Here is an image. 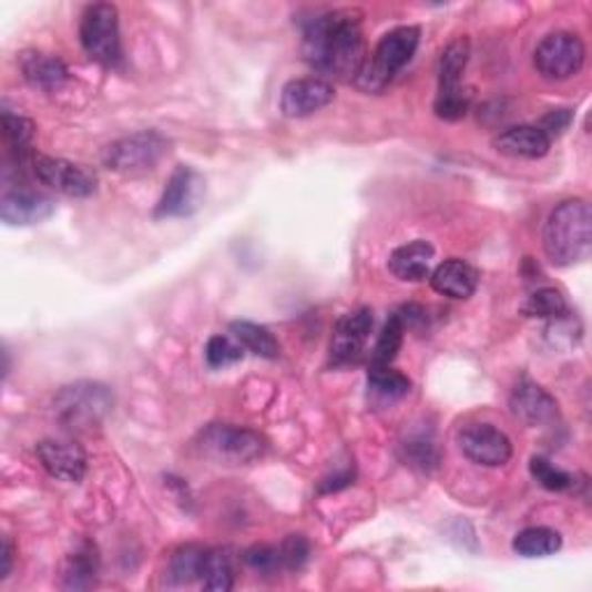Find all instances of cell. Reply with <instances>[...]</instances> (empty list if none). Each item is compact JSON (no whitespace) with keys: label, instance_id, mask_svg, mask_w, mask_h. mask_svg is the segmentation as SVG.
<instances>
[{"label":"cell","instance_id":"cell-1","mask_svg":"<svg viewBox=\"0 0 592 592\" xmlns=\"http://www.w3.org/2000/svg\"><path fill=\"white\" fill-rule=\"evenodd\" d=\"M304 57L321 74L357 82L368 61L357 12L331 10L310 19L304 31Z\"/></svg>","mask_w":592,"mask_h":592},{"label":"cell","instance_id":"cell-2","mask_svg":"<svg viewBox=\"0 0 592 592\" xmlns=\"http://www.w3.org/2000/svg\"><path fill=\"white\" fill-rule=\"evenodd\" d=\"M592 248V211L581 197L560 202L544 225V253L555 266L588 259Z\"/></svg>","mask_w":592,"mask_h":592},{"label":"cell","instance_id":"cell-3","mask_svg":"<svg viewBox=\"0 0 592 592\" xmlns=\"http://www.w3.org/2000/svg\"><path fill=\"white\" fill-rule=\"evenodd\" d=\"M419 38L421 31L417 25H398V29L389 31L375 47L372 57L366 61L357 84L370 93L382 91L410 63L419 47Z\"/></svg>","mask_w":592,"mask_h":592},{"label":"cell","instance_id":"cell-4","mask_svg":"<svg viewBox=\"0 0 592 592\" xmlns=\"http://www.w3.org/2000/svg\"><path fill=\"white\" fill-rule=\"evenodd\" d=\"M114 396L100 382H74L63 387L53 400L57 419L70 430H91L112 412Z\"/></svg>","mask_w":592,"mask_h":592},{"label":"cell","instance_id":"cell-5","mask_svg":"<svg viewBox=\"0 0 592 592\" xmlns=\"http://www.w3.org/2000/svg\"><path fill=\"white\" fill-rule=\"evenodd\" d=\"M200 451L221 466H248L266 453V440L251 428L211 423L200 433Z\"/></svg>","mask_w":592,"mask_h":592},{"label":"cell","instance_id":"cell-6","mask_svg":"<svg viewBox=\"0 0 592 592\" xmlns=\"http://www.w3.org/2000/svg\"><path fill=\"white\" fill-rule=\"evenodd\" d=\"M470 61V40H453L440 59V89L436 98V114L442 121H459L470 110V93L463 89V72Z\"/></svg>","mask_w":592,"mask_h":592},{"label":"cell","instance_id":"cell-7","mask_svg":"<svg viewBox=\"0 0 592 592\" xmlns=\"http://www.w3.org/2000/svg\"><path fill=\"white\" fill-rule=\"evenodd\" d=\"M170 151V142L155 130L127 134L102 149V165L119 174H144L151 172L163 155Z\"/></svg>","mask_w":592,"mask_h":592},{"label":"cell","instance_id":"cell-8","mask_svg":"<svg viewBox=\"0 0 592 592\" xmlns=\"http://www.w3.org/2000/svg\"><path fill=\"white\" fill-rule=\"evenodd\" d=\"M79 40L91 61L104 68H116L121 63L119 10L110 3L89 6L79 23Z\"/></svg>","mask_w":592,"mask_h":592},{"label":"cell","instance_id":"cell-9","mask_svg":"<svg viewBox=\"0 0 592 592\" xmlns=\"http://www.w3.org/2000/svg\"><path fill=\"white\" fill-rule=\"evenodd\" d=\"M585 63V44L568 31L549 33L534 49V68L549 82H564L581 72Z\"/></svg>","mask_w":592,"mask_h":592},{"label":"cell","instance_id":"cell-10","mask_svg":"<svg viewBox=\"0 0 592 592\" xmlns=\"http://www.w3.org/2000/svg\"><path fill=\"white\" fill-rule=\"evenodd\" d=\"M33 172L40 183H44L51 191H57L68 197H91L98 187V178L91 170L84 165L70 163V160L63 157H49L40 155L33 163Z\"/></svg>","mask_w":592,"mask_h":592},{"label":"cell","instance_id":"cell-11","mask_svg":"<svg viewBox=\"0 0 592 592\" xmlns=\"http://www.w3.org/2000/svg\"><path fill=\"white\" fill-rule=\"evenodd\" d=\"M204 197V176L187 167L178 165L170 181L163 197L155 206V218H183V215H193Z\"/></svg>","mask_w":592,"mask_h":592},{"label":"cell","instance_id":"cell-12","mask_svg":"<svg viewBox=\"0 0 592 592\" xmlns=\"http://www.w3.org/2000/svg\"><path fill=\"white\" fill-rule=\"evenodd\" d=\"M372 331V313L370 308H357L353 313H345L334 327L329 359L334 366H349L357 364L364 353L366 343Z\"/></svg>","mask_w":592,"mask_h":592},{"label":"cell","instance_id":"cell-13","mask_svg":"<svg viewBox=\"0 0 592 592\" xmlns=\"http://www.w3.org/2000/svg\"><path fill=\"white\" fill-rule=\"evenodd\" d=\"M459 447L468 461L487 468L504 466L511 459V440L491 423H470L459 433Z\"/></svg>","mask_w":592,"mask_h":592},{"label":"cell","instance_id":"cell-14","mask_svg":"<svg viewBox=\"0 0 592 592\" xmlns=\"http://www.w3.org/2000/svg\"><path fill=\"white\" fill-rule=\"evenodd\" d=\"M57 211L53 197L33 191L29 185H6L3 197H0V218L8 225H38L51 218Z\"/></svg>","mask_w":592,"mask_h":592},{"label":"cell","instance_id":"cell-15","mask_svg":"<svg viewBox=\"0 0 592 592\" xmlns=\"http://www.w3.org/2000/svg\"><path fill=\"white\" fill-rule=\"evenodd\" d=\"M336 91L329 82L319 76H306L294 79V82L285 84L280 95V112L287 119H306L315 112L325 110V106L334 100Z\"/></svg>","mask_w":592,"mask_h":592},{"label":"cell","instance_id":"cell-16","mask_svg":"<svg viewBox=\"0 0 592 592\" xmlns=\"http://www.w3.org/2000/svg\"><path fill=\"white\" fill-rule=\"evenodd\" d=\"M42 468L61 481L79 483L86 477V453L76 442L42 440L35 447Z\"/></svg>","mask_w":592,"mask_h":592},{"label":"cell","instance_id":"cell-17","mask_svg":"<svg viewBox=\"0 0 592 592\" xmlns=\"http://www.w3.org/2000/svg\"><path fill=\"white\" fill-rule=\"evenodd\" d=\"M511 415L528 426H547L558 419L555 398L532 380H521L509 398Z\"/></svg>","mask_w":592,"mask_h":592},{"label":"cell","instance_id":"cell-18","mask_svg":"<svg viewBox=\"0 0 592 592\" xmlns=\"http://www.w3.org/2000/svg\"><path fill=\"white\" fill-rule=\"evenodd\" d=\"M430 285H433L438 294L449 296V299H470L477 292L479 274L472 264L453 257L438 264L430 272Z\"/></svg>","mask_w":592,"mask_h":592},{"label":"cell","instance_id":"cell-19","mask_svg":"<svg viewBox=\"0 0 592 592\" xmlns=\"http://www.w3.org/2000/svg\"><path fill=\"white\" fill-rule=\"evenodd\" d=\"M433 259L436 248L428 241L417 238L412 244L400 246L389 255V272L402 283H419L430 276Z\"/></svg>","mask_w":592,"mask_h":592},{"label":"cell","instance_id":"cell-20","mask_svg":"<svg viewBox=\"0 0 592 592\" xmlns=\"http://www.w3.org/2000/svg\"><path fill=\"white\" fill-rule=\"evenodd\" d=\"M551 140L537 125H517L509 127L502 134H498L493 146L498 153L509 155V157H525V160H537L544 157L551 149Z\"/></svg>","mask_w":592,"mask_h":592},{"label":"cell","instance_id":"cell-21","mask_svg":"<svg viewBox=\"0 0 592 592\" xmlns=\"http://www.w3.org/2000/svg\"><path fill=\"white\" fill-rule=\"evenodd\" d=\"M21 72L33 89L40 91H57L65 84L68 68L61 59L49 57V53H23L21 57Z\"/></svg>","mask_w":592,"mask_h":592},{"label":"cell","instance_id":"cell-22","mask_svg":"<svg viewBox=\"0 0 592 592\" xmlns=\"http://www.w3.org/2000/svg\"><path fill=\"white\" fill-rule=\"evenodd\" d=\"M410 387L412 385L406 375L394 370L391 366L368 370V400L372 402L375 408L394 406L396 400L410 394Z\"/></svg>","mask_w":592,"mask_h":592},{"label":"cell","instance_id":"cell-23","mask_svg":"<svg viewBox=\"0 0 592 592\" xmlns=\"http://www.w3.org/2000/svg\"><path fill=\"white\" fill-rule=\"evenodd\" d=\"M95 576H98V553L91 542H84L65 560L63 585L68 590H86L95 585Z\"/></svg>","mask_w":592,"mask_h":592},{"label":"cell","instance_id":"cell-24","mask_svg":"<svg viewBox=\"0 0 592 592\" xmlns=\"http://www.w3.org/2000/svg\"><path fill=\"white\" fill-rule=\"evenodd\" d=\"M229 331L248 353L262 359H278L280 343L266 327H259L255 321H232Z\"/></svg>","mask_w":592,"mask_h":592},{"label":"cell","instance_id":"cell-25","mask_svg":"<svg viewBox=\"0 0 592 592\" xmlns=\"http://www.w3.org/2000/svg\"><path fill=\"white\" fill-rule=\"evenodd\" d=\"M562 547V537L560 532L551 528H525L521 530L514 542H511V549H514L523 558H547L560 551Z\"/></svg>","mask_w":592,"mask_h":592},{"label":"cell","instance_id":"cell-26","mask_svg":"<svg viewBox=\"0 0 592 592\" xmlns=\"http://www.w3.org/2000/svg\"><path fill=\"white\" fill-rule=\"evenodd\" d=\"M234 585V555L229 549H213L206 553L202 588L213 592H227Z\"/></svg>","mask_w":592,"mask_h":592},{"label":"cell","instance_id":"cell-27","mask_svg":"<svg viewBox=\"0 0 592 592\" xmlns=\"http://www.w3.org/2000/svg\"><path fill=\"white\" fill-rule=\"evenodd\" d=\"M402 334H406V327H402L398 313H394L382 327L378 340H375V347L370 349V368H382L394 364L402 345Z\"/></svg>","mask_w":592,"mask_h":592},{"label":"cell","instance_id":"cell-28","mask_svg":"<svg viewBox=\"0 0 592 592\" xmlns=\"http://www.w3.org/2000/svg\"><path fill=\"white\" fill-rule=\"evenodd\" d=\"M521 313L528 317H540V319H560L564 315H570L568 302H564V296L553 289V287H540L537 292H532L525 304L521 306Z\"/></svg>","mask_w":592,"mask_h":592},{"label":"cell","instance_id":"cell-29","mask_svg":"<svg viewBox=\"0 0 592 592\" xmlns=\"http://www.w3.org/2000/svg\"><path fill=\"white\" fill-rule=\"evenodd\" d=\"M206 553H208V549L197 547V544L181 547V549L172 555V562H170V574H172V579H174L176 583L202 581Z\"/></svg>","mask_w":592,"mask_h":592},{"label":"cell","instance_id":"cell-30","mask_svg":"<svg viewBox=\"0 0 592 592\" xmlns=\"http://www.w3.org/2000/svg\"><path fill=\"white\" fill-rule=\"evenodd\" d=\"M244 359V347L234 336H213L206 343V364L211 368H225Z\"/></svg>","mask_w":592,"mask_h":592},{"label":"cell","instance_id":"cell-31","mask_svg":"<svg viewBox=\"0 0 592 592\" xmlns=\"http://www.w3.org/2000/svg\"><path fill=\"white\" fill-rule=\"evenodd\" d=\"M530 472L537 479V483L547 491H568L574 487V474L555 468L551 461L540 459V456H534L530 461Z\"/></svg>","mask_w":592,"mask_h":592},{"label":"cell","instance_id":"cell-32","mask_svg":"<svg viewBox=\"0 0 592 592\" xmlns=\"http://www.w3.org/2000/svg\"><path fill=\"white\" fill-rule=\"evenodd\" d=\"M3 134H6V142L12 151H25L33 140L35 134V125L31 119L19 116V114H10L8 110L3 112Z\"/></svg>","mask_w":592,"mask_h":592},{"label":"cell","instance_id":"cell-33","mask_svg":"<svg viewBox=\"0 0 592 592\" xmlns=\"http://www.w3.org/2000/svg\"><path fill=\"white\" fill-rule=\"evenodd\" d=\"M244 560H246L248 568H253L259 574H274L276 570H283V560H280L278 547H266V544L251 547L244 553Z\"/></svg>","mask_w":592,"mask_h":592},{"label":"cell","instance_id":"cell-34","mask_svg":"<svg viewBox=\"0 0 592 592\" xmlns=\"http://www.w3.org/2000/svg\"><path fill=\"white\" fill-rule=\"evenodd\" d=\"M278 551L283 560V570H302L310 555V547L302 534H289L287 540L278 547Z\"/></svg>","mask_w":592,"mask_h":592},{"label":"cell","instance_id":"cell-35","mask_svg":"<svg viewBox=\"0 0 592 592\" xmlns=\"http://www.w3.org/2000/svg\"><path fill=\"white\" fill-rule=\"evenodd\" d=\"M406 451H408L410 466H419L423 470L430 466H438V451L430 440H410L406 445Z\"/></svg>","mask_w":592,"mask_h":592},{"label":"cell","instance_id":"cell-36","mask_svg":"<svg viewBox=\"0 0 592 592\" xmlns=\"http://www.w3.org/2000/svg\"><path fill=\"white\" fill-rule=\"evenodd\" d=\"M572 123V112L570 110H551L540 123H537V127H540L547 137L553 142L555 137H560V134L570 127Z\"/></svg>","mask_w":592,"mask_h":592},{"label":"cell","instance_id":"cell-37","mask_svg":"<svg viewBox=\"0 0 592 592\" xmlns=\"http://www.w3.org/2000/svg\"><path fill=\"white\" fill-rule=\"evenodd\" d=\"M0 558H3V568H0V581H3L12 572V544L8 537L3 540V551H0Z\"/></svg>","mask_w":592,"mask_h":592}]
</instances>
